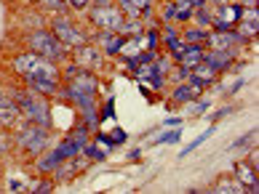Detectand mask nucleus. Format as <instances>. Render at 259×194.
<instances>
[{
	"label": "nucleus",
	"instance_id": "nucleus-1",
	"mask_svg": "<svg viewBox=\"0 0 259 194\" xmlns=\"http://www.w3.org/2000/svg\"><path fill=\"white\" fill-rule=\"evenodd\" d=\"M6 96L19 106V114H24L27 122H35V125H43V128H51V104H49V99H46V96L32 93L30 88H27V91L11 88Z\"/></svg>",
	"mask_w": 259,
	"mask_h": 194
},
{
	"label": "nucleus",
	"instance_id": "nucleus-2",
	"mask_svg": "<svg viewBox=\"0 0 259 194\" xmlns=\"http://www.w3.org/2000/svg\"><path fill=\"white\" fill-rule=\"evenodd\" d=\"M27 45H30V51H35L37 56H43V59H49L54 64L70 59V48H67L51 30H40V27L32 30L27 35Z\"/></svg>",
	"mask_w": 259,
	"mask_h": 194
},
{
	"label": "nucleus",
	"instance_id": "nucleus-3",
	"mask_svg": "<svg viewBox=\"0 0 259 194\" xmlns=\"http://www.w3.org/2000/svg\"><path fill=\"white\" fill-rule=\"evenodd\" d=\"M11 70L22 80L24 77H51V80H59V67L49 59H43V56H37L35 51L16 53L11 59Z\"/></svg>",
	"mask_w": 259,
	"mask_h": 194
},
{
	"label": "nucleus",
	"instance_id": "nucleus-4",
	"mask_svg": "<svg viewBox=\"0 0 259 194\" xmlns=\"http://www.w3.org/2000/svg\"><path fill=\"white\" fill-rule=\"evenodd\" d=\"M14 144L22 152L27 154H40L46 149V144H49V128H43V125H35V122H27L22 125L16 133H14Z\"/></svg>",
	"mask_w": 259,
	"mask_h": 194
},
{
	"label": "nucleus",
	"instance_id": "nucleus-5",
	"mask_svg": "<svg viewBox=\"0 0 259 194\" xmlns=\"http://www.w3.org/2000/svg\"><path fill=\"white\" fill-rule=\"evenodd\" d=\"M91 11V22L99 27L104 32H120V24H123V14L118 11V6L115 3H91L89 6Z\"/></svg>",
	"mask_w": 259,
	"mask_h": 194
},
{
	"label": "nucleus",
	"instance_id": "nucleus-6",
	"mask_svg": "<svg viewBox=\"0 0 259 194\" xmlns=\"http://www.w3.org/2000/svg\"><path fill=\"white\" fill-rule=\"evenodd\" d=\"M51 32L59 37L67 48H78V45H83V43H89V35H85L75 22H70L67 16H54Z\"/></svg>",
	"mask_w": 259,
	"mask_h": 194
},
{
	"label": "nucleus",
	"instance_id": "nucleus-7",
	"mask_svg": "<svg viewBox=\"0 0 259 194\" xmlns=\"http://www.w3.org/2000/svg\"><path fill=\"white\" fill-rule=\"evenodd\" d=\"M203 61L211 64L217 72H225L235 61V48H211V51H203Z\"/></svg>",
	"mask_w": 259,
	"mask_h": 194
},
{
	"label": "nucleus",
	"instance_id": "nucleus-8",
	"mask_svg": "<svg viewBox=\"0 0 259 194\" xmlns=\"http://www.w3.org/2000/svg\"><path fill=\"white\" fill-rule=\"evenodd\" d=\"M85 165H89V160H83V154H78V157H70L64 160L59 168L54 170V181H70L75 178L80 170H85Z\"/></svg>",
	"mask_w": 259,
	"mask_h": 194
},
{
	"label": "nucleus",
	"instance_id": "nucleus-9",
	"mask_svg": "<svg viewBox=\"0 0 259 194\" xmlns=\"http://www.w3.org/2000/svg\"><path fill=\"white\" fill-rule=\"evenodd\" d=\"M75 64L83 67V70H97V67L102 64V51L91 48L89 43H83V45L75 48Z\"/></svg>",
	"mask_w": 259,
	"mask_h": 194
},
{
	"label": "nucleus",
	"instance_id": "nucleus-10",
	"mask_svg": "<svg viewBox=\"0 0 259 194\" xmlns=\"http://www.w3.org/2000/svg\"><path fill=\"white\" fill-rule=\"evenodd\" d=\"M24 83L32 93H40L46 99L59 93V80H51V77H24Z\"/></svg>",
	"mask_w": 259,
	"mask_h": 194
},
{
	"label": "nucleus",
	"instance_id": "nucleus-11",
	"mask_svg": "<svg viewBox=\"0 0 259 194\" xmlns=\"http://www.w3.org/2000/svg\"><path fill=\"white\" fill-rule=\"evenodd\" d=\"M243 11H246V8H243L241 3H233V0H227V3H219L211 14H214L217 19H222V22H227V24H233V27H235L238 22H241Z\"/></svg>",
	"mask_w": 259,
	"mask_h": 194
},
{
	"label": "nucleus",
	"instance_id": "nucleus-12",
	"mask_svg": "<svg viewBox=\"0 0 259 194\" xmlns=\"http://www.w3.org/2000/svg\"><path fill=\"white\" fill-rule=\"evenodd\" d=\"M235 30L241 32L243 37H256V30H259V19H256V8H246L241 22L235 24Z\"/></svg>",
	"mask_w": 259,
	"mask_h": 194
},
{
	"label": "nucleus",
	"instance_id": "nucleus-13",
	"mask_svg": "<svg viewBox=\"0 0 259 194\" xmlns=\"http://www.w3.org/2000/svg\"><path fill=\"white\" fill-rule=\"evenodd\" d=\"M62 162H64V157H62L56 149H54V152H46V154L40 152V157L35 160V170H37V173H54Z\"/></svg>",
	"mask_w": 259,
	"mask_h": 194
},
{
	"label": "nucleus",
	"instance_id": "nucleus-14",
	"mask_svg": "<svg viewBox=\"0 0 259 194\" xmlns=\"http://www.w3.org/2000/svg\"><path fill=\"white\" fill-rule=\"evenodd\" d=\"M123 37L120 32H102L99 35V43H102V53H107V56H115V53H120V48H123Z\"/></svg>",
	"mask_w": 259,
	"mask_h": 194
},
{
	"label": "nucleus",
	"instance_id": "nucleus-15",
	"mask_svg": "<svg viewBox=\"0 0 259 194\" xmlns=\"http://www.w3.org/2000/svg\"><path fill=\"white\" fill-rule=\"evenodd\" d=\"M208 32L211 30H206V27H185V30L179 32V37H182V43H193V45H206V40H208Z\"/></svg>",
	"mask_w": 259,
	"mask_h": 194
},
{
	"label": "nucleus",
	"instance_id": "nucleus-16",
	"mask_svg": "<svg viewBox=\"0 0 259 194\" xmlns=\"http://www.w3.org/2000/svg\"><path fill=\"white\" fill-rule=\"evenodd\" d=\"M235 176H238V181H241L248 191H256V168H251L248 162L246 165H238Z\"/></svg>",
	"mask_w": 259,
	"mask_h": 194
},
{
	"label": "nucleus",
	"instance_id": "nucleus-17",
	"mask_svg": "<svg viewBox=\"0 0 259 194\" xmlns=\"http://www.w3.org/2000/svg\"><path fill=\"white\" fill-rule=\"evenodd\" d=\"M195 96H198V91L190 83H177L174 93H171V101H174V104H190Z\"/></svg>",
	"mask_w": 259,
	"mask_h": 194
},
{
	"label": "nucleus",
	"instance_id": "nucleus-18",
	"mask_svg": "<svg viewBox=\"0 0 259 194\" xmlns=\"http://www.w3.org/2000/svg\"><path fill=\"white\" fill-rule=\"evenodd\" d=\"M120 35H123V37L145 35V19H123V24H120Z\"/></svg>",
	"mask_w": 259,
	"mask_h": 194
},
{
	"label": "nucleus",
	"instance_id": "nucleus-19",
	"mask_svg": "<svg viewBox=\"0 0 259 194\" xmlns=\"http://www.w3.org/2000/svg\"><path fill=\"white\" fill-rule=\"evenodd\" d=\"M214 191H248V189H246L238 178H222V181L214 186Z\"/></svg>",
	"mask_w": 259,
	"mask_h": 194
},
{
	"label": "nucleus",
	"instance_id": "nucleus-20",
	"mask_svg": "<svg viewBox=\"0 0 259 194\" xmlns=\"http://www.w3.org/2000/svg\"><path fill=\"white\" fill-rule=\"evenodd\" d=\"M80 154H83V157H91V160H97V162L107 160V149L102 152V147H99V144H94V147H91V144H85Z\"/></svg>",
	"mask_w": 259,
	"mask_h": 194
},
{
	"label": "nucleus",
	"instance_id": "nucleus-21",
	"mask_svg": "<svg viewBox=\"0 0 259 194\" xmlns=\"http://www.w3.org/2000/svg\"><path fill=\"white\" fill-rule=\"evenodd\" d=\"M80 117H83V125L89 131H97V125H99V112L97 109H85V112H80Z\"/></svg>",
	"mask_w": 259,
	"mask_h": 194
},
{
	"label": "nucleus",
	"instance_id": "nucleus-22",
	"mask_svg": "<svg viewBox=\"0 0 259 194\" xmlns=\"http://www.w3.org/2000/svg\"><path fill=\"white\" fill-rule=\"evenodd\" d=\"M193 19H195V24L198 27H206L208 30V24H211V8H195V14H193Z\"/></svg>",
	"mask_w": 259,
	"mask_h": 194
},
{
	"label": "nucleus",
	"instance_id": "nucleus-23",
	"mask_svg": "<svg viewBox=\"0 0 259 194\" xmlns=\"http://www.w3.org/2000/svg\"><path fill=\"white\" fill-rule=\"evenodd\" d=\"M128 3L137 8L142 19H150V14H152V0H128Z\"/></svg>",
	"mask_w": 259,
	"mask_h": 194
},
{
	"label": "nucleus",
	"instance_id": "nucleus-24",
	"mask_svg": "<svg viewBox=\"0 0 259 194\" xmlns=\"http://www.w3.org/2000/svg\"><path fill=\"white\" fill-rule=\"evenodd\" d=\"M190 72H193V70H190V67H185V64H179L177 70H171L168 75L174 77V83H187V77H190Z\"/></svg>",
	"mask_w": 259,
	"mask_h": 194
},
{
	"label": "nucleus",
	"instance_id": "nucleus-25",
	"mask_svg": "<svg viewBox=\"0 0 259 194\" xmlns=\"http://www.w3.org/2000/svg\"><path fill=\"white\" fill-rule=\"evenodd\" d=\"M174 16H177V6L174 3H163V8H160V19L163 22H174Z\"/></svg>",
	"mask_w": 259,
	"mask_h": 194
},
{
	"label": "nucleus",
	"instance_id": "nucleus-26",
	"mask_svg": "<svg viewBox=\"0 0 259 194\" xmlns=\"http://www.w3.org/2000/svg\"><path fill=\"white\" fill-rule=\"evenodd\" d=\"M37 6L49 8V11H62V14H64V8H67V0H40Z\"/></svg>",
	"mask_w": 259,
	"mask_h": 194
},
{
	"label": "nucleus",
	"instance_id": "nucleus-27",
	"mask_svg": "<svg viewBox=\"0 0 259 194\" xmlns=\"http://www.w3.org/2000/svg\"><path fill=\"white\" fill-rule=\"evenodd\" d=\"M211 133H214V128H211V131H206L203 136H198V139H195L193 144H190V147H185V149H182V154H179V157H187V154H190V152H193V149L198 147V144H203V141L208 139V136H211Z\"/></svg>",
	"mask_w": 259,
	"mask_h": 194
},
{
	"label": "nucleus",
	"instance_id": "nucleus-28",
	"mask_svg": "<svg viewBox=\"0 0 259 194\" xmlns=\"http://www.w3.org/2000/svg\"><path fill=\"white\" fill-rule=\"evenodd\" d=\"M54 189H56V181H37L32 186L35 194H46V191H54Z\"/></svg>",
	"mask_w": 259,
	"mask_h": 194
},
{
	"label": "nucleus",
	"instance_id": "nucleus-29",
	"mask_svg": "<svg viewBox=\"0 0 259 194\" xmlns=\"http://www.w3.org/2000/svg\"><path fill=\"white\" fill-rule=\"evenodd\" d=\"M248 144H256V131H251V133H246L241 141H235L233 144V149H241V147H248Z\"/></svg>",
	"mask_w": 259,
	"mask_h": 194
},
{
	"label": "nucleus",
	"instance_id": "nucleus-30",
	"mask_svg": "<svg viewBox=\"0 0 259 194\" xmlns=\"http://www.w3.org/2000/svg\"><path fill=\"white\" fill-rule=\"evenodd\" d=\"M107 136H110L112 147H115V144H123V141L128 139V133H126V131H120V128H118V131H112V133H107Z\"/></svg>",
	"mask_w": 259,
	"mask_h": 194
},
{
	"label": "nucleus",
	"instance_id": "nucleus-31",
	"mask_svg": "<svg viewBox=\"0 0 259 194\" xmlns=\"http://www.w3.org/2000/svg\"><path fill=\"white\" fill-rule=\"evenodd\" d=\"M179 136H182L179 131H168V133H163L155 144H166V141H168V144H174V141H179Z\"/></svg>",
	"mask_w": 259,
	"mask_h": 194
},
{
	"label": "nucleus",
	"instance_id": "nucleus-32",
	"mask_svg": "<svg viewBox=\"0 0 259 194\" xmlns=\"http://www.w3.org/2000/svg\"><path fill=\"white\" fill-rule=\"evenodd\" d=\"M67 6L75 8V11H85V8L91 6V0H67Z\"/></svg>",
	"mask_w": 259,
	"mask_h": 194
},
{
	"label": "nucleus",
	"instance_id": "nucleus-33",
	"mask_svg": "<svg viewBox=\"0 0 259 194\" xmlns=\"http://www.w3.org/2000/svg\"><path fill=\"white\" fill-rule=\"evenodd\" d=\"M112 109H115V101L107 99V106H104V112L99 114V120H110V117H112Z\"/></svg>",
	"mask_w": 259,
	"mask_h": 194
},
{
	"label": "nucleus",
	"instance_id": "nucleus-34",
	"mask_svg": "<svg viewBox=\"0 0 259 194\" xmlns=\"http://www.w3.org/2000/svg\"><path fill=\"white\" fill-rule=\"evenodd\" d=\"M97 144H99V147H104V149H112V141H110L107 133H99L97 136Z\"/></svg>",
	"mask_w": 259,
	"mask_h": 194
},
{
	"label": "nucleus",
	"instance_id": "nucleus-35",
	"mask_svg": "<svg viewBox=\"0 0 259 194\" xmlns=\"http://www.w3.org/2000/svg\"><path fill=\"white\" fill-rule=\"evenodd\" d=\"M6 152H8V139L0 133V154H6Z\"/></svg>",
	"mask_w": 259,
	"mask_h": 194
},
{
	"label": "nucleus",
	"instance_id": "nucleus-36",
	"mask_svg": "<svg viewBox=\"0 0 259 194\" xmlns=\"http://www.w3.org/2000/svg\"><path fill=\"white\" fill-rule=\"evenodd\" d=\"M243 8H256V0H241Z\"/></svg>",
	"mask_w": 259,
	"mask_h": 194
},
{
	"label": "nucleus",
	"instance_id": "nucleus-37",
	"mask_svg": "<svg viewBox=\"0 0 259 194\" xmlns=\"http://www.w3.org/2000/svg\"><path fill=\"white\" fill-rule=\"evenodd\" d=\"M211 3H217V6H219V3H227V0H211Z\"/></svg>",
	"mask_w": 259,
	"mask_h": 194
},
{
	"label": "nucleus",
	"instance_id": "nucleus-38",
	"mask_svg": "<svg viewBox=\"0 0 259 194\" xmlns=\"http://www.w3.org/2000/svg\"><path fill=\"white\" fill-rule=\"evenodd\" d=\"M32 3H40V0H32Z\"/></svg>",
	"mask_w": 259,
	"mask_h": 194
},
{
	"label": "nucleus",
	"instance_id": "nucleus-39",
	"mask_svg": "<svg viewBox=\"0 0 259 194\" xmlns=\"http://www.w3.org/2000/svg\"><path fill=\"white\" fill-rule=\"evenodd\" d=\"M0 128H3V125H0Z\"/></svg>",
	"mask_w": 259,
	"mask_h": 194
}]
</instances>
